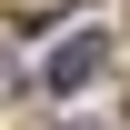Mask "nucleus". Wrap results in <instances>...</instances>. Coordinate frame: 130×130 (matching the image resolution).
<instances>
[{"mask_svg":"<svg viewBox=\"0 0 130 130\" xmlns=\"http://www.w3.org/2000/svg\"><path fill=\"white\" fill-rule=\"evenodd\" d=\"M50 10H70V0H20V20H50Z\"/></svg>","mask_w":130,"mask_h":130,"instance_id":"nucleus-2","label":"nucleus"},{"mask_svg":"<svg viewBox=\"0 0 130 130\" xmlns=\"http://www.w3.org/2000/svg\"><path fill=\"white\" fill-rule=\"evenodd\" d=\"M100 70H110V30H70L60 50H50V70H40V80H50V90H90Z\"/></svg>","mask_w":130,"mask_h":130,"instance_id":"nucleus-1","label":"nucleus"}]
</instances>
